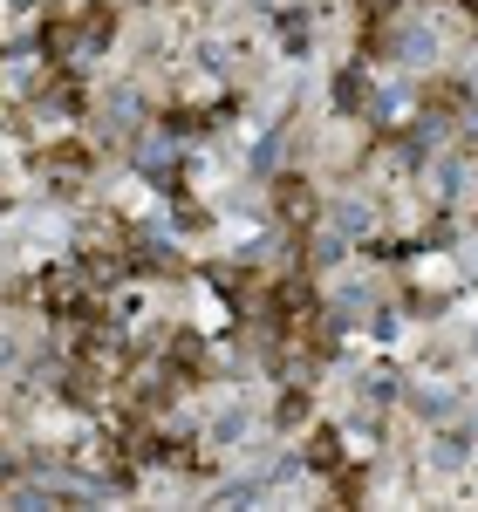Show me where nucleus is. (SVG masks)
Segmentation results:
<instances>
[{"label": "nucleus", "mask_w": 478, "mask_h": 512, "mask_svg": "<svg viewBox=\"0 0 478 512\" xmlns=\"http://www.w3.org/2000/svg\"><path fill=\"white\" fill-rule=\"evenodd\" d=\"M308 451H315V465H335V458H342V444H335V437H328V431H321L315 444H308Z\"/></svg>", "instance_id": "f03ea898"}, {"label": "nucleus", "mask_w": 478, "mask_h": 512, "mask_svg": "<svg viewBox=\"0 0 478 512\" xmlns=\"http://www.w3.org/2000/svg\"><path fill=\"white\" fill-rule=\"evenodd\" d=\"M280 212H287V226H315V192L301 185V178H280Z\"/></svg>", "instance_id": "f257e3e1"}]
</instances>
